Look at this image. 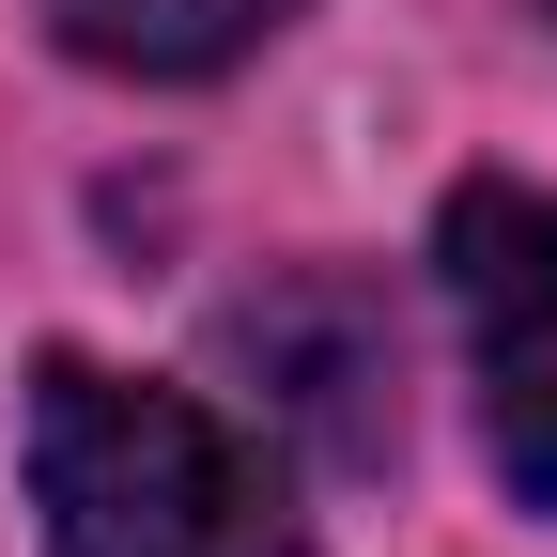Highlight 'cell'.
Returning <instances> with one entry per match:
<instances>
[{
  "instance_id": "cell-1",
  "label": "cell",
  "mask_w": 557,
  "mask_h": 557,
  "mask_svg": "<svg viewBox=\"0 0 557 557\" xmlns=\"http://www.w3.org/2000/svg\"><path fill=\"white\" fill-rule=\"evenodd\" d=\"M16 465L47 557H310L295 511H278L263 449L233 418H201L186 387H139L94 357H47L16 403Z\"/></svg>"
},
{
  "instance_id": "cell-2",
  "label": "cell",
  "mask_w": 557,
  "mask_h": 557,
  "mask_svg": "<svg viewBox=\"0 0 557 557\" xmlns=\"http://www.w3.org/2000/svg\"><path fill=\"white\" fill-rule=\"evenodd\" d=\"M434 263L480 341V434H496L511 496L557 511V186H465Z\"/></svg>"
},
{
  "instance_id": "cell-3",
  "label": "cell",
  "mask_w": 557,
  "mask_h": 557,
  "mask_svg": "<svg viewBox=\"0 0 557 557\" xmlns=\"http://www.w3.org/2000/svg\"><path fill=\"white\" fill-rule=\"evenodd\" d=\"M62 47L109 62V78H218V62H248L295 0H47Z\"/></svg>"
}]
</instances>
